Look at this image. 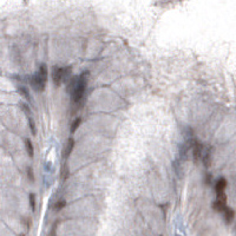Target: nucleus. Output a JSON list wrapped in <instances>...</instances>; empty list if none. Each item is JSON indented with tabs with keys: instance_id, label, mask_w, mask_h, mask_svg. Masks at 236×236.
I'll list each match as a JSON object with an SVG mask.
<instances>
[{
	"instance_id": "nucleus-13",
	"label": "nucleus",
	"mask_w": 236,
	"mask_h": 236,
	"mask_svg": "<svg viewBox=\"0 0 236 236\" xmlns=\"http://www.w3.org/2000/svg\"><path fill=\"white\" fill-rule=\"evenodd\" d=\"M27 123H29V128L31 130V132H32V135L35 136L37 135V125H35L34 119L32 117H27Z\"/></svg>"
},
{
	"instance_id": "nucleus-1",
	"label": "nucleus",
	"mask_w": 236,
	"mask_h": 236,
	"mask_svg": "<svg viewBox=\"0 0 236 236\" xmlns=\"http://www.w3.org/2000/svg\"><path fill=\"white\" fill-rule=\"evenodd\" d=\"M72 86H71V98L73 103H80L85 96L86 88L88 84V72L84 71L76 78L72 79Z\"/></svg>"
},
{
	"instance_id": "nucleus-17",
	"label": "nucleus",
	"mask_w": 236,
	"mask_h": 236,
	"mask_svg": "<svg viewBox=\"0 0 236 236\" xmlns=\"http://www.w3.org/2000/svg\"><path fill=\"white\" fill-rule=\"evenodd\" d=\"M26 172H27V178H29L30 182H32V183L34 182V181H35V176H34V172H33V169H32L31 166H29Z\"/></svg>"
},
{
	"instance_id": "nucleus-4",
	"label": "nucleus",
	"mask_w": 236,
	"mask_h": 236,
	"mask_svg": "<svg viewBox=\"0 0 236 236\" xmlns=\"http://www.w3.org/2000/svg\"><path fill=\"white\" fill-rule=\"evenodd\" d=\"M227 185H228V182H227V179L224 177H221L216 181V183H215V193L217 195L218 200L227 201V196H225Z\"/></svg>"
},
{
	"instance_id": "nucleus-7",
	"label": "nucleus",
	"mask_w": 236,
	"mask_h": 236,
	"mask_svg": "<svg viewBox=\"0 0 236 236\" xmlns=\"http://www.w3.org/2000/svg\"><path fill=\"white\" fill-rule=\"evenodd\" d=\"M223 216H224V221H225V223L230 224L233 221H234V218H235V211H234L231 208L227 207V208L224 209V211H223Z\"/></svg>"
},
{
	"instance_id": "nucleus-9",
	"label": "nucleus",
	"mask_w": 236,
	"mask_h": 236,
	"mask_svg": "<svg viewBox=\"0 0 236 236\" xmlns=\"http://www.w3.org/2000/svg\"><path fill=\"white\" fill-rule=\"evenodd\" d=\"M25 148H26L27 155H29L30 157L32 158V157L34 156V148H33V144H32L31 139H29V138H26V139H25Z\"/></svg>"
},
{
	"instance_id": "nucleus-3",
	"label": "nucleus",
	"mask_w": 236,
	"mask_h": 236,
	"mask_svg": "<svg viewBox=\"0 0 236 236\" xmlns=\"http://www.w3.org/2000/svg\"><path fill=\"white\" fill-rule=\"evenodd\" d=\"M189 148L191 150L193 158L197 163L202 158V155H203V145H202V143L198 142L197 139H191L190 143H189Z\"/></svg>"
},
{
	"instance_id": "nucleus-5",
	"label": "nucleus",
	"mask_w": 236,
	"mask_h": 236,
	"mask_svg": "<svg viewBox=\"0 0 236 236\" xmlns=\"http://www.w3.org/2000/svg\"><path fill=\"white\" fill-rule=\"evenodd\" d=\"M51 77H52L53 84L56 86H60V84L65 80V73H64V67L61 66H53L52 71H51Z\"/></svg>"
},
{
	"instance_id": "nucleus-8",
	"label": "nucleus",
	"mask_w": 236,
	"mask_h": 236,
	"mask_svg": "<svg viewBox=\"0 0 236 236\" xmlns=\"http://www.w3.org/2000/svg\"><path fill=\"white\" fill-rule=\"evenodd\" d=\"M73 148H75V141H73V138H69V141H67L66 145H65V149H64V158L65 159H67L71 156Z\"/></svg>"
},
{
	"instance_id": "nucleus-11",
	"label": "nucleus",
	"mask_w": 236,
	"mask_h": 236,
	"mask_svg": "<svg viewBox=\"0 0 236 236\" xmlns=\"http://www.w3.org/2000/svg\"><path fill=\"white\" fill-rule=\"evenodd\" d=\"M202 162H203V165L206 166V168H209L210 164H211V150L209 149V150H207V152L204 153V156H203V158H202Z\"/></svg>"
},
{
	"instance_id": "nucleus-19",
	"label": "nucleus",
	"mask_w": 236,
	"mask_h": 236,
	"mask_svg": "<svg viewBox=\"0 0 236 236\" xmlns=\"http://www.w3.org/2000/svg\"><path fill=\"white\" fill-rule=\"evenodd\" d=\"M161 236H162V235H161Z\"/></svg>"
},
{
	"instance_id": "nucleus-18",
	"label": "nucleus",
	"mask_w": 236,
	"mask_h": 236,
	"mask_svg": "<svg viewBox=\"0 0 236 236\" xmlns=\"http://www.w3.org/2000/svg\"><path fill=\"white\" fill-rule=\"evenodd\" d=\"M21 236H25V235H21Z\"/></svg>"
},
{
	"instance_id": "nucleus-6",
	"label": "nucleus",
	"mask_w": 236,
	"mask_h": 236,
	"mask_svg": "<svg viewBox=\"0 0 236 236\" xmlns=\"http://www.w3.org/2000/svg\"><path fill=\"white\" fill-rule=\"evenodd\" d=\"M225 208H227V201L218 200V198H216V200L212 202V209H214L215 211L223 212Z\"/></svg>"
},
{
	"instance_id": "nucleus-14",
	"label": "nucleus",
	"mask_w": 236,
	"mask_h": 236,
	"mask_svg": "<svg viewBox=\"0 0 236 236\" xmlns=\"http://www.w3.org/2000/svg\"><path fill=\"white\" fill-rule=\"evenodd\" d=\"M18 91L20 92V94H23L24 98H26V99L29 100V102H31V100H32V98H31V96H30L29 90L25 88V86H19V88H18Z\"/></svg>"
},
{
	"instance_id": "nucleus-15",
	"label": "nucleus",
	"mask_w": 236,
	"mask_h": 236,
	"mask_svg": "<svg viewBox=\"0 0 236 236\" xmlns=\"http://www.w3.org/2000/svg\"><path fill=\"white\" fill-rule=\"evenodd\" d=\"M29 202H30V207H31L32 211H35V207H37V197H35L34 194H30Z\"/></svg>"
},
{
	"instance_id": "nucleus-10",
	"label": "nucleus",
	"mask_w": 236,
	"mask_h": 236,
	"mask_svg": "<svg viewBox=\"0 0 236 236\" xmlns=\"http://www.w3.org/2000/svg\"><path fill=\"white\" fill-rule=\"evenodd\" d=\"M66 204H67L66 200H64V198H59V200L54 203V206H53V208H54V211H57V212L61 211L65 207H66Z\"/></svg>"
},
{
	"instance_id": "nucleus-16",
	"label": "nucleus",
	"mask_w": 236,
	"mask_h": 236,
	"mask_svg": "<svg viewBox=\"0 0 236 236\" xmlns=\"http://www.w3.org/2000/svg\"><path fill=\"white\" fill-rule=\"evenodd\" d=\"M19 105H20V109H21V110H23V111L30 117V115H31V109H30L29 104H26V103H24V102H20Z\"/></svg>"
},
{
	"instance_id": "nucleus-12",
	"label": "nucleus",
	"mask_w": 236,
	"mask_h": 236,
	"mask_svg": "<svg viewBox=\"0 0 236 236\" xmlns=\"http://www.w3.org/2000/svg\"><path fill=\"white\" fill-rule=\"evenodd\" d=\"M80 124H82V118H80V117L76 118V119H75V120L72 122V124H71V128H70L71 134H75L77 130L79 129Z\"/></svg>"
},
{
	"instance_id": "nucleus-2",
	"label": "nucleus",
	"mask_w": 236,
	"mask_h": 236,
	"mask_svg": "<svg viewBox=\"0 0 236 236\" xmlns=\"http://www.w3.org/2000/svg\"><path fill=\"white\" fill-rule=\"evenodd\" d=\"M46 83H47L46 79L43 78L38 72H35L34 75H32L31 78H30L31 88H33L35 92H43L45 90V88H46Z\"/></svg>"
}]
</instances>
